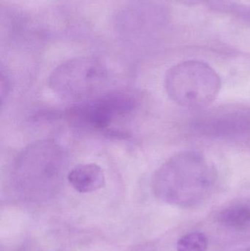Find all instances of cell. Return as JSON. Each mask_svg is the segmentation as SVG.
Here are the masks:
<instances>
[{
  "instance_id": "1",
  "label": "cell",
  "mask_w": 250,
  "mask_h": 251,
  "mask_svg": "<svg viewBox=\"0 0 250 251\" xmlns=\"http://www.w3.org/2000/svg\"><path fill=\"white\" fill-rule=\"evenodd\" d=\"M218 178L213 162L193 151L180 152L162 164L153 175V189L163 201L192 205L214 190Z\"/></svg>"
},
{
  "instance_id": "2",
  "label": "cell",
  "mask_w": 250,
  "mask_h": 251,
  "mask_svg": "<svg viewBox=\"0 0 250 251\" xmlns=\"http://www.w3.org/2000/svg\"><path fill=\"white\" fill-rule=\"evenodd\" d=\"M221 79L212 67L199 60L178 63L167 72L166 92L181 107L199 109L210 105L221 90Z\"/></svg>"
},
{
  "instance_id": "3",
  "label": "cell",
  "mask_w": 250,
  "mask_h": 251,
  "mask_svg": "<svg viewBox=\"0 0 250 251\" xmlns=\"http://www.w3.org/2000/svg\"><path fill=\"white\" fill-rule=\"evenodd\" d=\"M108 80V69L102 62L95 57H79L55 68L48 85L62 100L86 102L95 98Z\"/></svg>"
},
{
  "instance_id": "4",
  "label": "cell",
  "mask_w": 250,
  "mask_h": 251,
  "mask_svg": "<svg viewBox=\"0 0 250 251\" xmlns=\"http://www.w3.org/2000/svg\"><path fill=\"white\" fill-rule=\"evenodd\" d=\"M66 158L60 145L42 140L23 151L18 157L13 176L24 181H55L64 176Z\"/></svg>"
},
{
  "instance_id": "5",
  "label": "cell",
  "mask_w": 250,
  "mask_h": 251,
  "mask_svg": "<svg viewBox=\"0 0 250 251\" xmlns=\"http://www.w3.org/2000/svg\"><path fill=\"white\" fill-rule=\"evenodd\" d=\"M140 101V96L135 91H113L86 101L72 110L71 114L83 125L106 129L134 113Z\"/></svg>"
},
{
  "instance_id": "6",
  "label": "cell",
  "mask_w": 250,
  "mask_h": 251,
  "mask_svg": "<svg viewBox=\"0 0 250 251\" xmlns=\"http://www.w3.org/2000/svg\"><path fill=\"white\" fill-rule=\"evenodd\" d=\"M197 126L201 132L217 137L246 134L250 132V112H238L205 119Z\"/></svg>"
},
{
  "instance_id": "7",
  "label": "cell",
  "mask_w": 250,
  "mask_h": 251,
  "mask_svg": "<svg viewBox=\"0 0 250 251\" xmlns=\"http://www.w3.org/2000/svg\"><path fill=\"white\" fill-rule=\"evenodd\" d=\"M67 179L73 188L80 193L97 191L105 184L104 171L95 163L76 165L68 173Z\"/></svg>"
},
{
  "instance_id": "8",
  "label": "cell",
  "mask_w": 250,
  "mask_h": 251,
  "mask_svg": "<svg viewBox=\"0 0 250 251\" xmlns=\"http://www.w3.org/2000/svg\"><path fill=\"white\" fill-rule=\"evenodd\" d=\"M220 223L229 228L236 229L250 228V205H232L222 211L219 217Z\"/></svg>"
},
{
  "instance_id": "9",
  "label": "cell",
  "mask_w": 250,
  "mask_h": 251,
  "mask_svg": "<svg viewBox=\"0 0 250 251\" xmlns=\"http://www.w3.org/2000/svg\"><path fill=\"white\" fill-rule=\"evenodd\" d=\"M176 249L177 251H207L208 240L199 231L188 233L179 239Z\"/></svg>"
}]
</instances>
